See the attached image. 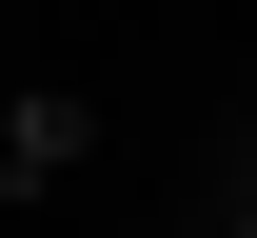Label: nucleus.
Listing matches in <instances>:
<instances>
[{
    "label": "nucleus",
    "instance_id": "obj_1",
    "mask_svg": "<svg viewBox=\"0 0 257 238\" xmlns=\"http://www.w3.org/2000/svg\"><path fill=\"white\" fill-rule=\"evenodd\" d=\"M0 119H20V100H0Z\"/></svg>",
    "mask_w": 257,
    "mask_h": 238
},
{
    "label": "nucleus",
    "instance_id": "obj_2",
    "mask_svg": "<svg viewBox=\"0 0 257 238\" xmlns=\"http://www.w3.org/2000/svg\"><path fill=\"white\" fill-rule=\"evenodd\" d=\"M237 238H257V218H237Z\"/></svg>",
    "mask_w": 257,
    "mask_h": 238
}]
</instances>
